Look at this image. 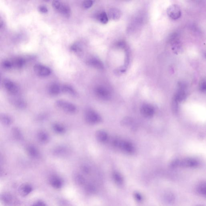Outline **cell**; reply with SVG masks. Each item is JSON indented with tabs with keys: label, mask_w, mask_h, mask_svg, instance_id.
<instances>
[{
	"label": "cell",
	"mask_w": 206,
	"mask_h": 206,
	"mask_svg": "<svg viewBox=\"0 0 206 206\" xmlns=\"http://www.w3.org/2000/svg\"><path fill=\"white\" fill-rule=\"evenodd\" d=\"M53 9L66 18H69L71 15V9L67 4L58 1H54L52 3Z\"/></svg>",
	"instance_id": "1"
},
{
	"label": "cell",
	"mask_w": 206,
	"mask_h": 206,
	"mask_svg": "<svg viewBox=\"0 0 206 206\" xmlns=\"http://www.w3.org/2000/svg\"><path fill=\"white\" fill-rule=\"evenodd\" d=\"M198 165V162L196 160L192 158L176 160L173 161L171 164L173 167H181L184 168H194L196 167Z\"/></svg>",
	"instance_id": "2"
},
{
	"label": "cell",
	"mask_w": 206,
	"mask_h": 206,
	"mask_svg": "<svg viewBox=\"0 0 206 206\" xmlns=\"http://www.w3.org/2000/svg\"><path fill=\"white\" fill-rule=\"evenodd\" d=\"M113 144L114 147L126 153H132L134 152L133 146L128 141L120 139H115L113 141Z\"/></svg>",
	"instance_id": "3"
},
{
	"label": "cell",
	"mask_w": 206,
	"mask_h": 206,
	"mask_svg": "<svg viewBox=\"0 0 206 206\" xmlns=\"http://www.w3.org/2000/svg\"><path fill=\"white\" fill-rule=\"evenodd\" d=\"M85 118L88 124L92 125L98 124L102 121V117L100 115L93 109H89L86 111Z\"/></svg>",
	"instance_id": "4"
},
{
	"label": "cell",
	"mask_w": 206,
	"mask_h": 206,
	"mask_svg": "<svg viewBox=\"0 0 206 206\" xmlns=\"http://www.w3.org/2000/svg\"><path fill=\"white\" fill-rule=\"evenodd\" d=\"M55 104L57 107L67 113H74L77 110V108L75 105L64 100H57Z\"/></svg>",
	"instance_id": "5"
},
{
	"label": "cell",
	"mask_w": 206,
	"mask_h": 206,
	"mask_svg": "<svg viewBox=\"0 0 206 206\" xmlns=\"http://www.w3.org/2000/svg\"><path fill=\"white\" fill-rule=\"evenodd\" d=\"M95 94L99 99L103 101L109 100L111 98V93L106 88L102 86H98L95 88Z\"/></svg>",
	"instance_id": "6"
},
{
	"label": "cell",
	"mask_w": 206,
	"mask_h": 206,
	"mask_svg": "<svg viewBox=\"0 0 206 206\" xmlns=\"http://www.w3.org/2000/svg\"><path fill=\"white\" fill-rule=\"evenodd\" d=\"M34 72L38 76L42 77L48 76L51 74V71L49 68L41 64H36L33 67Z\"/></svg>",
	"instance_id": "7"
},
{
	"label": "cell",
	"mask_w": 206,
	"mask_h": 206,
	"mask_svg": "<svg viewBox=\"0 0 206 206\" xmlns=\"http://www.w3.org/2000/svg\"><path fill=\"white\" fill-rule=\"evenodd\" d=\"M167 14L169 17L172 19L176 20L179 19L181 15L180 7L176 5H171L168 9Z\"/></svg>",
	"instance_id": "8"
},
{
	"label": "cell",
	"mask_w": 206,
	"mask_h": 206,
	"mask_svg": "<svg viewBox=\"0 0 206 206\" xmlns=\"http://www.w3.org/2000/svg\"><path fill=\"white\" fill-rule=\"evenodd\" d=\"M3 85L6 90L11 94L15 95L18 93L19 89L17 85L11 80L8 78L4 79Z\"/></svg>",
	"instance_id": "9"
},
{
	"label": "cell",
	"mask_w": 206,
	"mask_h": 206,
	"mask_svg": "<svg viewBox=\"0 0 206 206\" xmlns=\"http://www.w3.org/2000/svg\"><path fill=\"white\" fill-rule=\"evenodd\" d=\"M87 64L96 69L101 70L104 69V67L103 63L99 58L96 57H92L89 59L87 62Z\"/></svg>",
	"instance_id": "10"
},
{
	"label": "cell",
	"mask_w": 206,
	"mask_h": 206,
	"mask_svg": "<svg viewBox=\"0 0 206 206\" xmlns=\"http://www.w3.org/2000/svg\"><path fill=\"white\" fill-rule=\"evenodd\" d=\"M141 114L147 118H150L153 115L154 109L152 106L149 104L143 105L141 109Z\"/></svg>",
	"instance_id": "11"
},
{
	"label": "cell",
	"mask_w": 206,
	"mask_h": 206,
	"mask_svg": "<svg viewBox=\"0 0 206 206\" xmlns=\"http://www.w3.org/2000/svg\"><path fill=\"white\" fill-rule=\"evenodd\" d=\"M49 181L50 185L54 188H60L63 186V180L58 176H52Z\"/></svg>",
	"instance_id": "12"
},
{
	"label": "cell",
	"mask_w": 206,
	"mask_h": 206,
	"mask_svg": "<svg viewBox=\"0 0 206 206\" xmlns=\"http://www.w3.org/2000/svg\"><path fill=\"white\" fill-rule=\"evenodd\" d=\"M96 136L97 139L101 143H106L108 139V135L106 131L103 130H98L96 132Z\"/></svg>",
	"instance_id": "13"
},
{
	"label": "cell",
	"mask_w": 206,
	"mask_h": 206,
	"mask_svg": "<svg viewBox=\"0 0 206 206\" xmlns=\"http://www.w3.org/2000/svg\"><path fill=\"white\" fill-rule=\"evenodd\" d=\"M33 190L32 186L28 183H23L19 188L20 194L23 196H26L30 194Z\"/></svg>",
	"instance_id": "14"
},
{
	"label": "cell",
	"mask_w": 206,
	"mask_h": 206,
	"mask_svg": "<svg viewBox=\"0 0 206 206\" xmlns=\"http://www.w3.org/2000/svg\"><path fill=\"white\" fill-rule=\"evenodd\" d=\"M186 93L185 92L184 87L183 85H181L180 89L178 91L174 98V99L178 102L184 100L186 98Z\"/></svg>",
	"instance_id": "15"
},
{
	"label": "cell",
	"mask_w": 206,
	"mask_h": 206,
	"mask_svg": "<svg viewBox=\"0 0 206 206\" xmlns=\"http://www.w3.org/2000/svg\"><path fill=\"white\" fill-rule=\"evenodd\" d=\"M61 91V88L58 84L53 83L51 84L49 87V93L52 96H57L60 93Z\"/></svg>",
	"instance_id": "16"
},
{
	"label": "cell",
	"mask_w": 206,
	"mask_h": 206,
	"mask_svg": "<svg viewBox=\"0 0 206 206\" xmlns=\"http://www.w3.org/2000/svg\"><path fill=\"white\" fill-rule=\"evenodd\" d=\"M53 153L57 156H64L68 154V150L65 147H58L53 150Z\"/></svg>",
	"instance_id": "17"
},
{
	"label": "cell",
	"mask_w": 206,
	"mask_h": 206,
	"mask_svg": "<svg viewBox=\"0 0 206 206\" xmlns=\"http://www.w3.org/2000/svg\"><path fill=\"white\" fill-rule=\"evenodd\" d=\"M120 15L121 13L120 10L116 8H111L109 10L108 16L111 19L113 20H117L120 18Z\"/></svg>",
	"instance_id": "18"
},
{
	"label": "cell",
	"mask_w": 206,
	"mask_h": 206,
	"mask_svg": "<svg viewBox=\"0 0 206 206\" xmlns=\"http://www.w3.org/2000/svg\"><path fill=\"white\" fill-rule=\"evenodd\" d=\"M13 67L15 68H21L23 67L26 64V61L24 58L22 57H17L13 59L12 61Z\"/></svg>",
	"instance_id": "19"
},
{
	"label": "cell",
	"mask_w": 206,
	"mask_h": 206,
	"mask_svg": "<svg viewBox=\"0 0 206 206\" xmlns=\"http://www.w3.org/2000/svg\"><path fill=\"white\" fill-rule=\"evenodd\" d=\"M38 140L42 143H47L49 141V136L46 132L40 131L38 133Z\"/></svg>",
	"instance_id": "20"
},
{
	"label": "cell",
	"mask_w": 206,
	"mask_h": 206,
	"mask_svg": "<svg viewBox=\"0 0 206 206\" xmlns=\"http://www.w3.org/2000/svg\"><path fill=\"white\" fill-rule=\"evenodd\" d=\"M28 153L31 157L33 158H36L39 155L38 150L36 147L33 145H29L27 148Z\"/></svg>",
	"instance_id": "21"
},
{
	"label": "cell",
	"mask_w": 206,
	"mask_h": 206,
	"mask_svg": "<svg viewBox=\"0 0 206 206\" xmlns=\"http://www.w3.org/2000/svg\"><path fill=\"white\" fill-rule=\"evenodd\" d=\"M61 91H62L64 93L72 95V96H75L76 95V92L75 89L69 85H63L61 88Z\"/></svg>",
	"instance_id": "22"
},
{
	"label": "cell",
	"mask_w": 206,
	"mask_h": 206,
	"mask_svg": "<svg viewBox=\"0 0 206 206\" xmlns=\"http://www.w3.org/2000/svg\"><path fill=\"white\" fill-rule=\"evenodd\" d=\"M52 128L53 131L57 134H63L65 132V128L62 124L58 123H54L53 125Z\"/></svg>",
	"instance_id": "23"
},
{
	"label": "cell",
	"mask_w": 206,
	"mask_h": 206,
	"mask_svg": "<svg viewBox=\"0 0 206 206\" xmlns=\"http://www.w3.org/2000/svg\"><path fill=\"white\" fill-rule=\"evenodd\" d=\"M97 19L101 23L105 24L108 22V17L104 12H101L97 16Z\"/></svg>",
	"instance_id": "24"
},
{
	"label": "cell",
	"mask_w": 206,
	"mask_h": 206,
	"mask_svg": "<svg viewBox=\"0 0 206 206\" xmlns=\"http://www.w3.org/2000/svg\"><path fill=\"white\" fill-rule=\"evenodd\" d=\"M113 178L116 183L118 185H121L123 183V176L120 173L118 172H113Z\"/></svg>",
	"instance_id": "25"
},
{
	"label": "cell",
	"mask_w": 206,
	"mask_h": 206,
	"mask_svg": "<svg viewBox=\"0 0 206 206\" xmlns=\"http://www.w3.org/2000/svg\"><path fill=\"white\" fill-rule=\"evenodd\" d=\"M0 121L4 124L9 125L12 123V120L9 116L6 114L0 115Z\"/></svg>",
	"instance_id": "26"
},
{
	"label": "cell",
	"mask_w": 206,
	"mask_h": 206,
	"mask_svg": "<svg viewBox=\"0 0 206 206\" xmlns=\"http://www.w3.org/2000/svg\"><path fill=\"white\" fill-rule=\"evenodd\" d=\"M1 200L3 203L8 204H10L13 201V198L10 194H5L1 197Z\"/></svg>",
	"instance_id": "27"
},
{
	"label": "cell",
	"mask_w": 206,
	"mask_h": 206,
	"mask_svg": "<svg viewBox=\"0 0 206 206\" xmlns=\"http://www.w3.org/2000/svg\"><path fill=\"white\" fill-rule=\"evenodd\" d=\"M198 193L203 196L206 195V186L205 183H200L197 188Z\"/></svg>",
	"instance_id": "28"
},
{
	"label": "cell",
	"mask_w": 206,
	"mask_h": 206,
	"mask_svg": "<svg viewBox=\"0 0 206 206\" xmlns=\"http://www.w3.org/2000/svg\"><path fill=\"white\" fill-rule=\"evenodd\" d=\"M71 50L73 52L76 53V54H80L82 51V48L78 43H75L71 46Z\"/></svg>",
	"instance_id": "29"
},
{
	"label": "cell",
	"mask_w": 206,
	"mask_h": 206,
	"mask_svg": "<svg viewBox=\"0 0 206 206\" xmlns=\"http://www.w3.org/2000/svg\"><path fill=\"white\" fill-rule=\"evenodd\" d=\"M13 134L16 139L20 140L22 138V133L18 128H14L12 130Z\"/></svg>",
	"instance_id": "30"
},
{
	"label": "cell",
	"mask_w": 206,
	"mask_h": 206,
	"mask_svg": "<svg viewBox=\"0 0 206 206\" xmlns=\"http://www.w3.org/2000/svg\"><path fill=\"white\" fill-rule=\"evenodd\" d=\"M14 103L17 107L20 108H23L26 107V102L22 99H17L15 100Z\"/></svg>",
	"instance_id": "31"
},
{
	"label": "cell",
	"mask_w": 206,
	"mask_h": 206,
	"mask_svg": "<svg viewBox=\"0 0 206 206\" xmlns=\"http://www.w3.org/2000/svg\"><path fill=\"white\" fill-rule=\"evenodd\" d=\"M3 67L6 69H10L13 67L12 61L9 60H5L2 63Z\"/></svg>",
	"instance_id": "32"
},
{
	"label": "cell",
	"mask_w": 206,
	"mask_h": 206,
	"mask_svg": "<svg viewBox=\"0 0 206 206\" xmlns=\"http://www.w3.org/2000/svg\"><path fill=\"white\" fill-rule=\"evenodd\" d=\"M93 4V1H91V0H87V1H84L83 3V7L85 9H89L92 6Z\"/></svg>",
	"instance_id": "33"
},
{
	"label": "cell",
	"mask_w": 206,
	"mask_h": 206,
	"mask_svg": "<svg viewBox=\"0 0 206 206\" xmlns=\"http://www.w3.org/2000/svg\"><path fill=\"white\" fill-rule=\"evenodd\" d=\"M199 89L202 92H205L206 90V81L205 79H203L200 83Z\"/></svg>",
	"instance_id": "34"
},
{
	"label": "cell",
	"mask_w": 206,
	"mask_h": 206,
	"mask_svg": "<svg viewBox=\"0 0 206 206\" xmlns=\"http://www.w3.org/2000/svg\"><path fill=\"white\" fill-rule=\"evenodd\" d=\"M38 10L40 12L43 13H46L48 12V9L47 7L44 5H40L38 7Z\"/></svg>",
	"instance_id": "35"
},
{
	"label": "cell",
	"mask_w": 206,
	"mask_h": 206,
	"mask_svg": "<svg viewBox=\"0 0 206 206\" xmlns=\"http://www.w3.org/2000/svg\"><path fill=\"white\" fill-rule=\"evenodd\" d=\"M172 108L173 109V111L176 112L178 111V102L173 99L172 101Z\"/></svg>",
	"instance_id": "36"
},
{
	"label": "cell",
	"mask_w": 206,
	"mask_h": 206,
	"mask_svg": "<svg viewBox=\"0 0 206 206\" xmlns=\"http://www.w3.org/2000/svg\"><path fill=\"white\" fill-rule=\"evenodd\" d=\"M32 206H47V205L43 201H38L35 203Z\"/></svg>",
	"instance_id": "37"
},
{
	"label": "cell",
	"mask_w": 206,
	"mask_h": 206,
	"mask_svg": "<svg viewBox=\"0 0 206 206\" xmlns=\"http://www.w3.org/2000/svg\"><path fill=\"white\" fill-rule=\"evenodd\" d=\"M136 198L138 200H141L142 199L141 196L139 194H136L135 195Z\"/></svg>",
	"instance_id": "38"
},
{
	"label": "cell",
	"mask_w": 206,
	"mask_h": 206,
	"mask_svg": "<svg viewBox=\"0 0 206 206\" xmlns=\"http://www.w3.org/2000/svg\"><path fill=\"white\" fill-rule=\"evenodd\" d=\"M3 20L2 18H0V28H2L3 25Z\"/></svg>",
	"instance_id": "39"
},
{
	"label": "cell",
	"mask_w": 206,
	"mask_h": 206,
	"mask_svg": "<svg viewBox=\"0 0 206 206\" xmlns=\"http://www.w3.org/2000/svg\"><path fill=\"white\" fill-rule=\"evenodd\" d=\"M0 80H1V79H0Z\"/></svg>",
	"instance_id": "40"
}]
</instances>
